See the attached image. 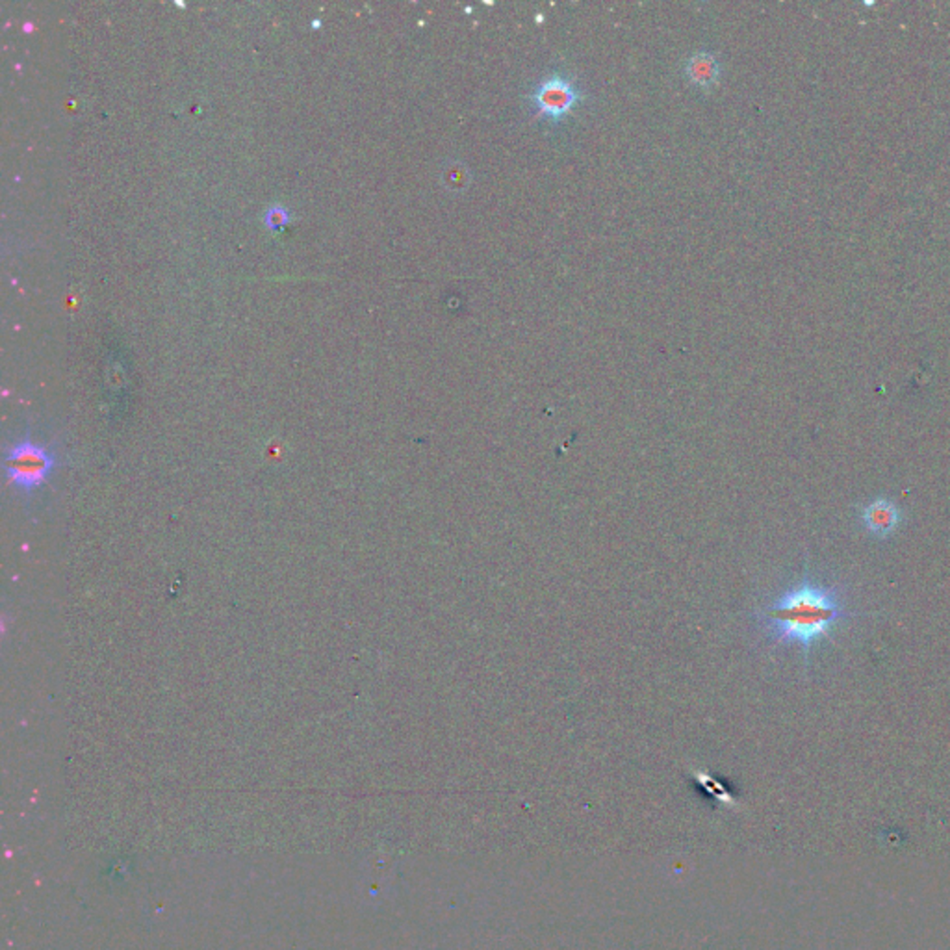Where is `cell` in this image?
Wrapping results in <instances>:
<instances>
[{
    "label": "cell",
    "mask_w": 950,
    "mask_h": 950,
    "mask_svg": "<svg viewBox=\"0 0 950 950\" xmlns=\"http://www.w3.org/2000/svg\"><path fill=\"white\" fill-rule=\"evenodd\" d=\"M264 223H266V227L269 230L281 232L290 223V210L285 208V207H269L264 212Z\"/></svg>",
    "instance_id": "cell-6"
},
{
    "label": "cell",
    "mask_w": 950,
    "mask_h": 950,
    "mask_svg": "<svg viewBox=\"0 0 950 950\" xmlns=\"http://www.w3.org/2000/svg\"><path fill=\"white\" fill-rule=\"evenodd\" d=\"M861 520L870 535H875L877 538H887L900 526L902 514L893 501L878 498L861 509Z\"/></svg>",
    "instance_id": "cell-4"
},
{
    "label": "cell",
    "mask_w": 950,
    "mask_h": 950,
    "mask_svg": "<svg viewBox=\"0 0 950 950\" xmlns=\"http://www.w3.org/2000/svg\"><path fill=\"white\" fill-rule=\"evenodd\" d=\"M529 99L537 108V115H544L557 121V119L570 113L581 102L583 93L574 84L572 78L561 73H553L533 90Z\"/></svg>",
    "instance_id": "cell-3"
},
{
    "label": "cell",
    "mask_w": 950,
    "mask_h": 950,
    "mask_svg": "<svg viewBox=\"0 0 950 950\" xmlns=\"http://www.w3.org/2000/svg\"><path fill=\"white\" fill-rule=\"evenodd\" d=\"M685 74L694 86L707 90L717 84L721 76V63L715 54L700 51L685 62Z\"/></svg>",
    "instance_id": "cell-5"
},
{
    "label": "cell",
    "mask_w": 950,
    "mask_h": 950,
    "mask_svg": "<svg viewBox=\"0 0 950 950\" xmlns=\"http://www.w3.org/2000/svg\"><path fill=\"white\" fill-rule=\"evenodd\" d=\"M444 177V180L450 182L451 189H464L470 184V173L462 164L450 166V171Z\"/></svg>",
    "instance_id": "cell-7"
},
{
    "label": "cell",
    "mask_w": 950,
    "mask_h": 950,
    "mask_svg": "<svg viewBox=\"0 0 950 950\" xmlns=\"http://www.w3.org/2000/svg\"><path fill=\"white\" fill-rule=\"evenodd\" d=\"M852 616L836 588L802 579L787 588L780 598L756 613L767 637L774 645H799L808 657L809 648L820 637H828L831 625Z\"/></svg>",
    "instance_id": "cell-1"
},
{
    "label": "cell",
    "mask_w": 950,
    "mask_h": 950,
    "mask_svg": "<svg viewBox=\"0 0 950 950\" xmlns=\"http://www.w3.org/2000/svg\"><path fill=\"white\" fill-rule=\"evenodd\" d=\"M54 457L44 446L24 441L15 444L6 455L8 480L21 489L32 490L42 485L53 471Z\"/></svg>",
    "instance_id": "cell-2"
}]
</instances>
